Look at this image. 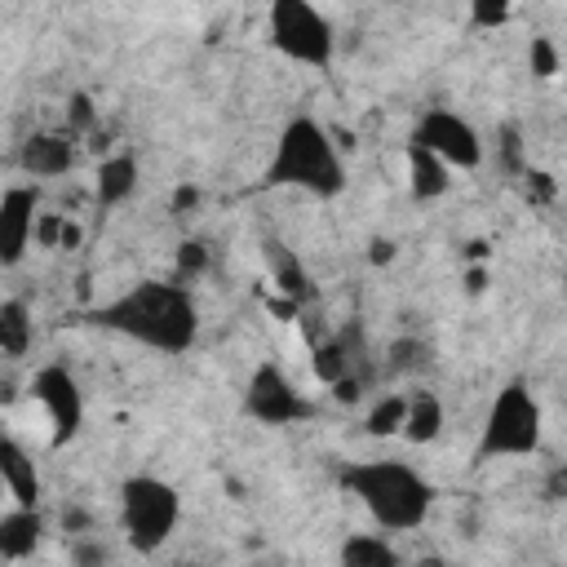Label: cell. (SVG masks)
I'll list each match as a JSON object with an SVG mask.
<instances>
[{"mask_svg":"<svg viewBox=\"0 0 567 567\" xmlns=\"http://www.w3.org/2000/svg\"><path fill=\"white\" fill-rule=\"evenodd\" d=\"M97 328L159 354H186L199 341V306L177 279H142L89 315Z\"/></svg>","mask_w":567,"mask_h":567,"instance_id":"6da1fadb","label":"cell"},{"mask_svg":"<svg viewBox=\"0 0 567 567\" xmlns=\"http://www.w3.org/2000/svg\"><path fill=\"white\" fill-rule=\"evenodd\" d=\"M337 483L368 509V518L381 532H416L434 505V483L408 461H385V456L350 461L341 465Z\"/></svg>","mask_w":567,"mask_h":567,"instance_id":"7a4b0ae2","label":"cell"},{"mask_svg":"<svg viewBox=\"0 0 567 567\" xmlns=\"http://www.w3.org/2000/svg\"><path fill=\"white\" fill-rule=\"evenodd\" d=\"M261 182L306 190L315 199L341 195L346 190V159H341L328 124H319L315 115H292L275 137V151H270Z\"/></svg>","mask_w":567,"mask_h":567,"instance_id":"3957f363","label":"cell"},{"mask_svg":"<svg viewBox=\"0 0 567 567\" xmlns=\"http://www.w3.org/2000/svg\"><path fill=\"white\" fill-rule=\"evenodd\" d=\"M545 439V408L527 381H505L496 399L487 403L483 434H478V456H536Z\"/></svg>","mask_w":567,"mask_h":567,"instance_id":"277c9868","label":"cell"},{"mask_svg":"<svg viewBox=\"0 0 567 567\" xmlns=\"http://www.w3.org/2000/svg\"><path fill=\"white\" fill-rule=\"evenodd\" d=\"M266 35H270V49L284 53L288 62H297V66H310V71L332 66L337 31H332L328 13L315 0H270Z\"/></svg>","mask_w":567,"mask_h":567,"instance_id":"5b68a950","label":"cell"},{"mask_svg":"<svg viewBox=\"0 0 567 567\" xmlns=\"http://www.w3.org/2000/svg\"><path fill=\"white\" fill-rule=\"evenodd\" d=\"M182 518V496L155 474H128L120 483V527L137 554H155Z\"/></svg>","mask_w":567,"mask_h":567,"instance_id":"8992f818","label":"cell"},{"mask_svg":"<svg viewBox=\"0 0 567 567\" xmlns=\"http://www.w3.org/2000/svg\"><path fill=\"white\" fill-rule=\"evenodd\" d=\"M244 412H248L257 425L284 430V425L306 421L315 408H310V399L297 390V381H292L275 359H261V363L248 372V385H244Z\"/></svg>","mask_w":567,"mask_h":567,"instance_id":"52a82bcc","label":"cell"},{"mask_svg":"<svg viewBox=\"0 0 567 567\" xmlns=\"http://www.w3.org/2000/svg\"><path fill=\"white\" fill-rule=\"evenodd\" d=\"M31 399L40 403L44 412V425H49V443L53 447H66L80 425H84V390L75 381V372L66 363H44L35 377H31Z\"/></svg>","mask_w":567,"mask_h":567,"instance_id":"ba28073f","label":"cell"},{"mask_svg":"<svg viewBox=\"0 0 567 567\" xmlns=\"http://www.w3.org/2000/svg\"><path fill=\"white\" fill-rule=\"evenodd\" d=\"M412 142H421L425 151H434L447 168H465L470 173V168L483 164V137H478V128L465 115L443 111V106H434V111H425L416 120Z\"/></svg>","mask_w":567,"mask_h":567,"instance_id":"9c48e42d","label":"cell"},{"mask_svg":"<svg viewBox=\"0 0 567 567\" xmlns=\"http://www.w3.org/2000/svg\"><path fill=\"white\" fill-rule=\"evenodd\" d=\"M40 213V190L18 182L0 190V266H18L31 248V226Z\"/></svg>","mask_w":567,"mask_h":567,"instance_id":"30bf717a","label":"cell"},{"mask_svg":"<svg viewBox=\"0 0 567 567\" xmlns=\"http://www.w3.org/2000/svg\"><path fill=\"white\" fill-rule=\"evenodd\" d=\"M75 164V133H58V128H40L18 146V168L35 182L44 177H66Z\"/></svg>","mask_w":567,"mask_h":567,"instance_id":"8fae6325","label":"cell"},{"mask_svg":"<svg viewBox=\"0 0 567 567\" xmlns=\"http://www.w3.org/2000/svg\"><path fill=\"white\" fill-rule=\"evenodd\" d=\"M261 257H266V275H270V284H275L279 297H288V301H297V306H310V301H315V284H310L301 257H297L284 239H266V244H261Z\"/></svg>","mask_w":567,"mask_h":567,"instance_id":"7c38bea8","label":"cell"},{"mask_svg":"<svg viewBox=\"0 0 567 567\" xmlns=\"http://www.w3.org/2000/svg\"><path fill=\"white\" fill-rule=\"evenodd\" d=\"M137 182H142L137 159H133L128 151H106V155L97 159V168H93V199H97L102 208H120L124 199H133Z\"/></svg>","mask_w":567,"mask_h":567,"instance_id":"4fadbf2b","label":"cell"},{"mask_svg":"<svg viewBox=\"0 0 567 567\" xmlns=\"http://www.w3.org/2000/svg\"><path fill=\"white\" fill-rule=\"evenodd\" d=\"M403 168H408V190H412V199H443V195L452 190V173H456V168H447L434 151H425V146L412 142V137H408V146H403Z\"/></svg>","mask_w":567,"mask_h":567,"instance_id":"5bb4252c","label":"cell"},{"mask_svg":"<svg viewBox=\"0 0 567 567\" xmlns=\"http://www.w3.org/2000/svg\"><path fill=\"white\" fill-rule=\"evenodd\" d=\"M0 487L13 505H35L40 501V470L31 452L13 439H0Z\"/></svg>","mask_w":567,"mask_h":567,"instance_id":"9a60e30c","label":"cell"},{"mask_svg":"<svg viewBox=\"0 0 567 567\" xmlns=\"http://www.w3.org/2000/svg\"><path fill=\"white\" fill-rule=\"evenodd\" d=\"M44 540V518L35 505L0 509V558H31Z\"/></svg>","mask_w":567,"mask_h":567,"instance_id":"2e32d148","label":"cell"},{"mask_svg":"<svg viewBox=\"0 0 567 567\" xmlns=\"http://www.w3.org/2000/svg\"><path fill=\"white\" fill-rule=\"evenodd\" d=\"M443 425H447V408H443V399H439L434 390H412V394H408L403 425H399V439L425 447V443H434V439L443 434Z\"/></svg>","mask_w":567,"mask_h":567,"instance_id":"e0dca14e","label":"cell"},{"mask_svg":"<svg viewBox=\"0 0 567 567\" xmlns=\"http://www.w3.org/2000/svg\"><path fill=\"white\" fill-rule=\"evenodd\" d=\"M337 558L346 567H399L403 563L385 532H354V536H346L341 549H337Z\"/></svg>","mask_w":567,"mask_h":567,"instance_id":"ac0fdd59","label":"cell"},{"mask_svg":"<svg viewBox=\"0 0 567 567\" xmlns=\"http://www.w3.org/2000/svg\"><path fill=\"white\" fill-rule=\"evenodd\" d=\"M31 337H35V323H31V310L27 301H0V354L9 359H22L31 350Z\"/></svg>","mask_w":567,"mask_h":567,"instance_id":"d6986e66","label":"cell"},{"mask_svg":"<svg viewBox=\"0 0 567 567\" xmlns=\"http://www.w3.org/2000/svg\"><path fill=\"white\" fill-rule=\"evenodd\" d=\"M430 359H434L430 341H421V337H399V341H390L381 368H385L390 377H412V372H425Z\"/></svg>","mask_w":567,"mask_h":567,"instance_id":"ffe728a7","label":"cell"},{"mask_svg":"<svg viewBox=\"0 0 567 567\" xmlns=\"http://www.w3.org/2000/svg\"><path fill=\"white\" fill-rule=\"evenodd\" d=\"M403 412H408V394L403 390H385L368 412H363V430L372 439H394L399 425H403Z\"/></svg>","mask_w":567,"mask_h":567,"instance_id":"44dd1931","label":"cell"},{"mask_svg":"<svg viewBox=\"0 0 567 567\" xmlns=\"http://www.w3.org/2000/svg\"><path fill=\"white\" fill-rule=\"evenodd\" d=\"M527 66H532V75H536V80H554V75H558V66H563L558 44H554L549 35H532V44H527Z\"/></svg>","mask_w":567,"mask_h":567,"instance_id":"7402d4cb","label":"cell"},{"mask_svg":"<svg viewBox=\"0 0 567 567\" xmlns=\"http://www.w3.org/2000/svg\"><path fill=\"white\" fill-rule=\"evenodd\" d=\"M514 18V0H470V27L501 31Z\"/></svg>","mask_w":567,"mask_h":567,"instance_id":"603a6c76","label":"cell"},{"mask_svg":"<svg viewBox=\"0 0 567 567\" xmlns=\"http://www.w3.org/2000/svg\"><path fill=\"white\" fill-rule=\"evenodd\" d=\"M97 128V111L89 93H71L66 102V133H93Z\"/></svg>","mask_w":567,"mask_h":567,"instance_id":"cb8c5ba5","label":"cell"},{"mask_svg":"<svg viewBox=\"0 0 567 567\" xmlns=\"http://www.w3.org/2000/svg\"><path fill=\"white\" fill-rule=\"evenodd\" d=\"M204 270H208V244H199V239L182 244V248H177V279L204 275Z\"/></svg>","mask_w":567,"mask_h":567,"instance_id":"d4e9b609","label":"cell"},{"mask_svg":"<svg viewBox=\"0 0 567 567\" xmlns=\"http://www.w3.org/2000/svg\"><path fill=\"white\" fill-rule=\"evenodd\" d=\"M62 221H66V217H58V213H35V226H31L35 248H58V239H62Z\"/></svg>","mask_w":567,"mask_h":567,"instance_id":"484cf974","label":"cell"},{"mask_svg":"<svg viewBox=\"0 0 567 567\" xmlns=\"http://www.w3.org/2000/svg\"><path fill=\"white\" fill-rule=\"evenodd\" d=\"M527 199H554V177L545 168H527Z\"/></svg>","mask_w":567,"mask_h":567,"instance_id":"4316f807","label":"cell"},{"mask_svg":"<svg viewBox=\"0 0 567 567\" xmlns=\"http://www.w3.org/2000/svg\"><path fill=\"white\" fill-rule=\"evenodd\" d=\"M483 288H487V270H483V266H470V270H465V292L478 297Z\"/></svg>","mask_w":567,"mask_h":567,"instance_id":"83f0119b","label":"cell"},{"mask_svg":"<svg viewBox=\"0 0 567 567\" xmlns=\"http://www.w3.org/2000/svg\"><path fill=\"white\" fill-rule=\"evenodd\" d=\"M75 244H80V226L66 217V221H62V239H58V248H75Z\"/></svg>","mask_w":567,"mask_h":567,"instance_id":"f1b7e54d","label":"cell"},{"mask_svg":"<svg viewBox=\"0 0 567 567\" xmlns=\"http://www.w3.org/2000/svg\"><path fill=\"white\" fill-rule=\"evenodd\" d=\"M195 199H199V190H195V186H182V190L173 195V208H190Z\"/></svg>","mask_w":567,"mask_h":567,"instance_id":"f546056e","label":"cell"},{"mask_svg":"<svg viewBox=\"0 0 567 567\" xmlns=\"http://www.w3.org/2000/svg\"><path fill=\"white\" fill-rule=\"evenodd\" d=\"M394 257V244L390 239H372V261H390Z\"/></svg>","mask_w":567,"mask_h":567,"instance_id":"4dcf8cb0","label":"cell"},{"mask_svg":"<svg viewBox=\"0 0 567 567\" xmlns=\"http://www.w3.org/2000/svg\"><path fill=\"white\" fill-rule=\"evenodd\" d=\"M0 492H4V487H0Z\"/></svg>","mask_w":567,"mask_h":567,"instance_id":"1f68e13d","label":"cell"}]
</instances>
